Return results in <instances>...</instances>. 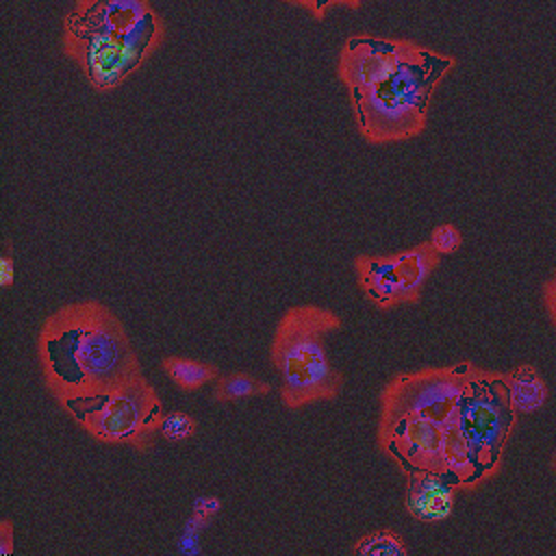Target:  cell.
<instances>
[{
  "label": "cell",
  "mask_w": 556,
  "mask_h": 556,
  "mask_svg": "<svg viewBox=\"0 0 556 556\" xmlns=\"http://www.w3.org/2000/svg\"><path fill=\"white\" fill-rule=\"evenodd\" d=\"M35 356L43 384L61 408L98 397L141 371L124 324L98 300L54 308L37 330Z\"/></svg>",
  "instance_id": "obj_1"
},
{
  "label": "cell",
  "mask_w": 556,
  "mask_h": 556,
  "mask_svg": "<svg viewBox=\"0 0 556 556\" xmlns=\"http://www.w3.org/2000/svg\"><path fill=\"white\" fill-rule=\"evenodd\" d=\"M454 67V56L417 43L389 78L365 89H350L348 102L358 135L371 146L419 137L426 130L434 91Z\"/></svg>",
  "instance_id": "obj_2"
},
{
  "label": "cell",
  "mask_w": 556,
  "mask_h": 556,
  "mask_svg": "<svg viewBox=\"0 0 556 556\" xmlns=\"http://www.w3.org/2000/svg\"><path fill=\"white\" fill-rule=\"evenodd\" d=\"M341 328V317L317 304H298L280 315L269 358L280 380V400L289 410L332 402L341 395L345 378L332 365L326 348V337Z\"/></svg>",
  "instance_id": "obj_3"
},
{
  "label": "cell",
  "mask_w": 556,
  "mask_h": 556,
  "mask_svg": "<svg viewBox=\"0 0 556 556\" xmlns=\"http://www.w3.org/2000/svg\"><path fill=\"white\" fill-rule=\"evenodd\" d=\"M163 39L165 22L154 9L126 33L87 28L70 15L61 24L63 54L98 93L122 87L161 48Z\"/></svg>",
  "instance_id": "obj_4"
},
{
  "label": "cell",
  "mask_w": 556,
  "mask_h": 556,
  "mask_svg": "<svg viewBox=\"0 0 556 556\" xmlns=\"http://www.w3.org/2000/svg\"><path fill=\"white\" fill-rule=\"evenodd\" d=\"M63 410L96 441L126 445L135 452L152 450L159 439L163 402L139 371L111 391L63 406Z\"/></svg>",
  "instance_id": "obj_5"
},
{
  "label": "cell",
  "mask_w": 556,
  "mask_h": 556,
  "mask_svg": "<svg viewBox=\"0 0 556 556\" xmlns=\"http://www.w3.org/2000/svg\"><path fill=\"white\" fill-rule=\"evenodd\" d=\"M476 367L473 361L463 358L450 365L393 374L378 393V428L406 417H426L443 424L467 391Z\"/></svg>",
  "instance_id": "obj_6"
},
{
  "label": "cell",
  "mask_w": 556,
  "mask_h": 556,
  "mask_svg": "<svg viewBox=\"0 0 556 556\" xmlns=\"http://www.w3.org/2000/svg\"><path fill=\"white\" fill-rule=\"evenodd\" d=\"M456 415L476 456L482 484H486L502 471L504 452L519 421L502 371L478 365L467 391L456 404Z\"/></svg>",
  "instance_id": "obj_7"
},
{
  "label": "cell",
  "mask_w": 556,
  "mask_h": 556,
  "mask_svg": "<svg viewBox=\"0 0 556 556\" xmlns=\"http://www.w3.org/2000/svg\"><path fill=\"white\" fill-rule=\"evenodd\" d=\"M441 256L428 241L393 254H358L354 274L361 293L378 311H395L421 300L424 287L437 271Z\"/></svg>",
  "instance_id": "obj_8"
},
{
  "label": "cell",
  "mask_w": 556,
  "mask_h": 556,
  "mask_svg": "<svg viewBox=\"0 0 556 556\" xmlns=\"http://www.w3.org/2000/svg\"><path fill=\"white\" fill-rule=\"evenodd\" d=\"M415 46L417 41L410 39L378 37L369 33L352 35L341 46L337 76L348 91L371 87L389 78Z\"/></svg>",
  "instance_id": "obj_9"
},
{
  "label": "cell",
  "mask_w": 556,
  "mask_h": 556,
  "mask_svg": "<svg viewBox=\"0 0 556 556\" xmlns=\"http://www.w3.org/2000/svg\"><path fill=\"white\" fill-rule=\"evenodd\" d=\"M378 447L404 471H443V424L426 417H406L387 428H376Z\"/></svg>",
  "instance_id": "obj_10"
},
{
  "label": "cell",
  "mask_w": 556,
  "mask_h": 556,
  "mask_svg": "<svg viewBox=\"0 0 556 556\" xmlns=\"http://www.w3.org/2000/svg\"><path fill=\"white\" fill-rule=\"evenodd\" d=\"M404 476L402 506L410 519L437 526L452 517L460 486L447 471H410Z\"/></svg>",
  "instance_id": "obj_11"
},
{
  "label": "cell",
  "mask_w": 556,
  "mask_h": 556,
  "mask_svg": "<svg viewBox=\"0 0 556 556\" xmlns=\"http://www.w3.org/2000/svg\"><path fill=\"white\" fill-rule=\"evenodd\" d=\"M150 11V0H74L65 15L87 28L126 33L135 28Z\"/></svg>",
  "instance_id": "obj_12"
},
{
  "label": "cell",
  "mask_w": 556,
  "mask_h": 556,
  "mask_svg": "<svg viewBox=\"0 0 556 556\" xmlns=\"http://www.w3.org/2000/svg\"><path fill=\"white\" fill-rule=\"evenodd\" d=\"M441 465L460 486V491H476L482 486L480 469L471 445L460 428L456 408L443 421V439H441Z\"/></svg>",
  "instance_id": "obj_13"
},
{
  "label": "cell",
  "mask_w": 556,
  "mask_h": 556,
  "mask_svg": "<svg viewBox=\"0 0 556 556\" xmlns=\"http://www.w3.org/2000/svg\"><path fill=\"white\" fill-rule=\"evenodd\" d=\"M502 380L519 419L539 413L549 400V387L532 363H519L513 369L502 371Z\"/></svg>",
  "instance_id": "obj_14"
},
{
  "label": "cell",
  "mask_w": 556,
  "mask_h": 556,
  "mask_svg": "<svg viewBox=\"0 0 556 556\" xmlns=\"http://www.w3.org/2000/svg\"><path fill=\"white\" fill-rule=\"evenodd\" d=\"M161 369L180 391H187V393L198 391L219 378V371L215 365L198 358H187V356H165L161 358Z\"/></svg>",
  "instance_id": "obj_15"
},
{
  "label": "cell",
  "mask_w": 556,
  "mask_h": 556,
  "mask_svg": "<svg viewBox=\"0 0 556 556\" xmlns=\"http://www.w3.org/2000/svg\"><path fill=\"white\" fill-rule=\"evenodd\" d=\"M271 391L269 382L248 374V371H230L215 380L213 400L217 404H235L250 397H263Z\"/></svg>",
  "instance_id": "obj_16"
},
{
  "label": "cell",
  "mask_w": 556,
  "mask_h": 556,
  "mask_svg": "<svg viewBox=\"0 0 556 556\" xmlns=\"http://www.w3.org/2000/svg\"><path fill=\"white\" fill-rule=\"evenodd\" d=\"M354 556H406L408 545L393 528H378L356 539L352 545Z\"/></svg>",
  "instance_id": "obj_17"
},
{
  "label": "cell",
  "mask_w": 556,
  "mask_h": 556,
  "mask_svg": "<svg viewBox=\"0 0 556 556\" xmlns=\"http://www.w3.org/2000/svg\"><path fill=\"white\" fill-rule=\"evenodd\" d=\"M195 432H198V421L187 410L163 413L159 424V439H165L169 443H182V441H189Z\"/></svg>",
  "instance_id": "obj_18"
},
{
  "label": "cell",
  "mask_w": 556,
  "mask_h": 556,
  "mask_svg": "<svg viewBox=\"0 0 556 556\" xmlns=\"http://www.w3.org/2000/svg\"><path fill=\"white\" fill-rule=\"evenodd\" d=\"M426 241L443 258V256H450V254L460 250L463 235H460V230L452 222H443V224L434 226V230L430 232V237Z\"/></svg>",
  "instance_id": "obj_19"
},
{
  "label": "cell",
  "mask_w": 556,
  "mask_h": 556,
  "mask_svg": "<svg viewBox=\"0 0 556 556\" xmlns=\"http://www.w3.org/2000/svg\"><path fill=\"white\" fill-rule=\"evenodd\" d=\"M285 4L291 7H300L306 13H311L315 20H324L328 11L332 9H358L363 4V0H280Z\"/></svg>",
  "instance_id": "obj_20"
},
{
  "label": "cell",
  "mask_w": 556,
  "mask_h": 556,
  "mask_svg": "<svg viewBox=\"0 0 556 556\" xmlns=\"http://www.w3.org/2000/svg\"><path fill=\"white\" fill-rule=\"evenodd\" d=\"M541 300H543V308H545V315H547L549 324L556 328V269L543 282Z\"/></svg>",
  "instance_id": "obj_21"
},
{
  "label": "cell",
  "mask_w": 556,
  "mask_h": 556,
  "mask_svg": "<svg viewBox=\"0 0 556 556\" xmlns=\"http://www.w3.org/2000/svg\"><path fill=\"white\" fill-rule=\"evenodd\" d=\"M15 280V258L11 252V245H4L2 256H0V287L9 289Z\"/></svg>",
  "instance_id": "obj_22"
},
{
  "label": "cell",
  "mask_w": 556,
  "mask_h": 556,
  "mask_svg": "<svg viewBox=\"0 0 556 556\" xmlns=\"http://www.w3.org/2000/svg\"><path fill=\"white\" fill-rule=\"evenodd\" d=\"M13 523L11 519L0 521V556H9L13 552Z\"/></svg>",
  "instance_id": "obj_23"
},
{
  "label": "cell",
  "mask_w": 556,
  "mask_h": 556,
  "mask_svg": "<svg viewBox=\"0 0 556 556\" xmlns=\"http://www.w3.org/2000/svg\"><path fill=\"white\" fill-rule=\"evenodd\" d=\"M549 469L556 473V452L549 456Z\"/></svg>",
  "instance_id": "obj_24"
}]
</instances>
